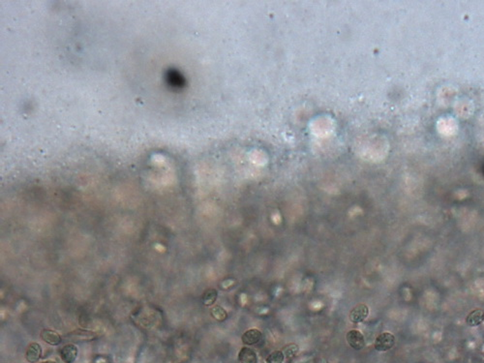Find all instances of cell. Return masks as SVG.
Masks as SVG:
<instances>
[{"instance_id":"obj_1","label":"cell","mask_w":484,"mask_h":363,"mask_svg":"<svg viewBox=\"0 0 484 363\" xmlns=\"http://www.w3.org/2000/svg\"><path fill=\"white\" fill-rule=\"evenodd\" d=\"M395 345V337L391 332H384L377 337L375 349L378 352H387Z\"/></svg>"},{"instance_id":"obj_2","label":"cell","mask_w":484,"mask_h":363,"mask_svg":"<svg viewBox=\"0 0 484 363\" xmlns=\"http://www.w3.org/2000/svg\"><path fill=\"white\" fill-rule=\"evenodd\" d=\"M347 342L354 350L360 351L365 347V339L360 331H350L347 333Z\"/></svg>"},{"instance_id":"obj_3","label":"cell","mask_w":484,"mask_h":363,"mask_svg":"<svg viewBox=\"0 0 484 363\" xmlns=\"http://www.w3.org/2000/svg\"><path fill=\"white\" fill-rule=\"evenodd\" d=\"M368 315H369V308L365 304H358L352 309L350 320L355 324H360L368 317Z\"/></svg>"},{"instance_id":"obj_4","label":"cell","mask_w":484,"mask_h":363,"mask_svg":"<svg viewBox=\"0 0 484 363\" xmlns=\"http://www.w3.org/2000/svg\"><path fill=\"white\" fill-rule=\"evenodd\" d=\"M264 336L263 333L259 331V329H249V331H245L242 337V340L244 345L252 346L256 345V344L260 343L263 340Z\"/></svg>"},{"instance_id":"obj_5","label":"cell","mask_w":484,"mask_h":363,"mask_svg":"<svg viewBox=\"0 0 484 363\" xmlns=\"http://www.w3.org/2000/svg\"><path fill=\"white\" fill-rule=\"evenodd\" d=\"M78 357V348L74 344H68L61 349L60 358L65 363H73Z\"/></svg>"},{"instance_id":"obj_6","label":"cell","mask_w":484,"mask_h":363,"mask_svg":"<svg viewBox=\"0 0 484 363\" xmlns=\"http://www.w3.org/2000/svg\"><path fill=\"white\" fill-rule=\"evenodd\" d=\"M41 337L47 344L51 346L60 345L61 341H62L60 334L53 331V329H43L41 332Z\"/></svg>"},{"instance_id":"obj_7","label":"cell","mask_w":484,"mask_h":363,"mask_svg":"<svg viewBox=\"0 0 484 363\" xmlns=\"http://www.w3.org/2000/svg\"><path fill=\"white\" fill-rule=\"evenodd\" d=\"M42 355V348L41 346L38 343H32L28 346L27 355V360L30 363H36L38 360H40Z\"/></svg>"},{"instance_id":"obj_8","label":"cell","mask_w":484,"mask_h":363,"mask_svg":"<svg viewBox=\"0 0 484 363\" xmlns=\"http://www.w3.org/2000/svg\"><path fill=\"white\" fill-rule=\"evenodd\" d=\"M238 360L240 363H257L258 358L252 349L243 347L238 353Z\"/></svg>"},{"instance_id":"obj_9","label":"cell","mask_w":484,"mask_h":363,"mask_svg":"<svg viewBox=\"0 0 484 363\" xmlns=\"http://www.w3.org/2000/svg\"><path fill=\"white\" fill-rule=\"evenodd\" d=\"M484 322V312L481 309H474L466 318V323L470 327H478Z\"/></svg>"},{"instance_id":"obj_10","label":"cell","mask_w":484,"mask_h":363,"mask_svg":"<svg viewBox=\"0 0 484 363\" xmlns=\"http://www.w3.org/2000/svg\"><path fill=\"white\" fill-rule=\"evenodd\" d=\"M168 82L174 87H179L183 84V77L176 70H170L167 74Z\"/></svg>"},{"instance_id":"obj_11","label":"cell","mask_w":484,"mask_h":363,"mask_svg":"<svg viewBox=\"0 0 484 363\" xmlns=\"http://www.w3.org/2000/svg\"><path fill=\"white\" fill-rule=\"evenodd\" d=\"M217 296H218V294H217L216 290H214V289L207 290V291L205 292V293L204 294V298H203V301H204L205 305H207V306L212 305V304L216 303V299H217Z\"/></svg>"},{"instance_id":"obj_12","label":"cell","mask_w":484,"mask_h":363,"mask_svg":"<svg viewBox=\"0 0 484 363\" xmlns=\"http://www.w3.org/2000/svg\"><path fill=\"white\" fill-rule=\"evenodd\" d=\"M284 360V353L281 352V351H275L266 358V363H283Z\"/></svg>"},{"instance_id":"obj_13","label":"cell","mask_w":484,"mask_h":363,"mask_svg":"<svg viewBox=\"0 0 484 363\" xmlns=\"http://www.w3.org/2000/svg\"><path fill=\"white\" fill-rule=\"evenodd\" d=\"M211 315L217 320H225L227 319V312L220 306H216V307L212 308Z\"/></svg>"},{"instance_id":"obj_14","label":"cell","mask_w":484,"mask_h":363,"mask_svg":"<svg viewBox=\"0 0 484 363\" xmlns=\"http://www.w3.org/2000/svg\"><path fill=\"white\" fill-rule=\"evenodd\" d=\"M299 349L297 345H295V344H290V345H288L287 347H285L282 352L284 353L286 357L290 358L295 357L297 352H299Z\"/></svg>"},{"instance_id":"obj_15","label":"cell","mask_w":484,"mask_h":363,"mask_svg":"<svg viewBox=\"0 0 484 363\" xmlns=\"http://www.w3.org/2000/svg\"><path fill=\"white\" fill-rule=\"evenodd\" d=\"M42 363H56V362H53V360H47V362H44Z\"/></svg>"}]
</instances>
